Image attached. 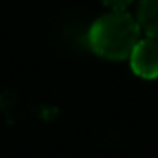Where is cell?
<instances>
[{
	"label": "cell",
	"mask_w": 158,
	"mask_h": 158,
	"mask_svg": "<svg viewBox=\"0 0 158 158\" xmlns=\"http://www.w3.org/2000/svg\"><path fill=\"white\" fill-rule=\"evenodd\" d=\"M139 24L125 11H112L97 19L88 32V45L91 50L106 60L130 58L139 41Z\"/></svg>",
	"instance_id": "1"
},
{
	"label": "cell",
	"mask_w": 158,
	"mask_h": 158,
	"mask_svg": "<svg viewBox=\"0 0 158 158\" xmlns=\"http://www.w3.org/2000/svg\"><path fill=\"white\" fill-rule=\"evenodd\" d=\"M132 71L141 78H156L158 76V39L147 37L139 39L130 54Z\"/></svg>",
	"instance_id": "2"
},
{
	"label": "cell",
	"mask_w": 158,
	"mask_h": 158,
	"mask_svg": "<svg viewBox=\"0 0 158 158\" xmlns=\"http://www.w3.org/2000/svg\"><path fill=\"white\" fill-rule=\"evenodd\" d=\"M136 21L149 37L158 39V0H139Z\"/></svg>",
	"instance_id": "3"
},
{
	"label": "cell",
	"mask_w": 158,
	"mask_h": 158,
	"mask_svg": "<svg viewBox=\"0 0 158 158\" xmlns=\"http://www.w3.org/2000/svg\"><path fill=\"white\" fill-rule=\"evenodd\" d=\"M102 2H104V6L112 8V11H125L130 6L132 0H102Z\"/></svg>",
	"instance_id": "4"
}]
</instances>
